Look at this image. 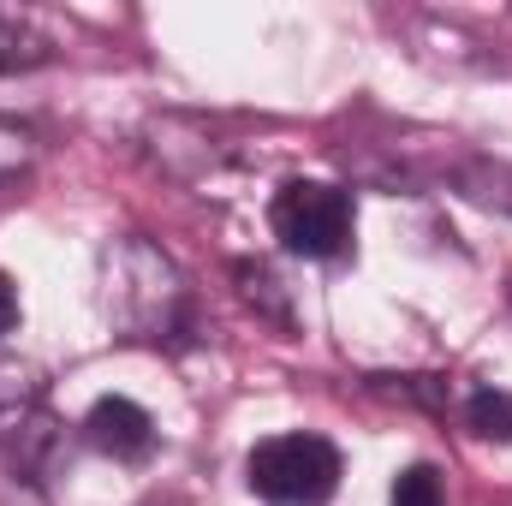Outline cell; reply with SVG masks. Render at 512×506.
Masks as SVG:
<instances>
[{
	"mask_svg": "<svg viewBox=\"0 0 512 506\" xmlns=\"http://www.w3.org/2000/svg\"><path fill=\"white\" fill-rule=\"evenodd\" d=\"M102 304L108 322L137 346H167L185 352L197 340V292L179 274V262L155 251L149 239H114L102 251Z\"/></svg>",
	"mask_w": 512,
	"mask_h": 506,
	"instance_id": "6da1fadb",
	"label": "cell"
},
{
	"mask_svg": "<svg viewBox=\"0 0 512 506\" xmlns=\"http://www.w3.org/2000/svg\"><path fill=\"white\" fill-rule=\"evenodd\" d=\"M245 477L274 506H328L340 489V447L328 435H268L251 447Z\"/></svg>",
	"mask_w": 512,
	"mask_h": 506,
	"instance_id": "7a4b0ae2",
	"label": "cell"
},
{
	"mask_svg": "<svg viewBox=\"0 0 512 506\" xmlns=\"http://www.w3.org/2000/svg\"><path fill=\"white\" fill-rule=\"evenodd\" d=\"M268 227L292 256L334 262L352 245V197L328 179H286L268 203Z\"/></svg>",
	"mask_w": 512,
	"mask_h": 506,
	"instance_id": "3957f363",
	"label": "cell"
},
{
	"mask_svg": "<svg viewBox=\"0 0 512 506\" xmlns=\"http://www.w3.org/2000/svg\"><path fill=\"white\" fill-rule=\"evenodd\" d=\"M42 399H48L42 364L0 352V447L12 453L18 471H42V453L54 447V417Z\"/></svg>",
	"mask_w": 512,
	"mask_h": 506,
	"instance_id": "277c9868",
	"label": "cell"
},
{
	"mask_svg": "<svg viewBox=\"0 0 512 506\" xmlns=\"http://www.w3.org/2000/svg\"><path fill=\"white\" fill-rule=\"evenodd\" d=\"M84 435H90V447L108 453V459H143V453L155 447V417H149L137 399H126V393H108V399L90 405Z\"/></svg>",
	"mask_w": 512,
	"mask_h": 506,
	"instance_id": "5b68a950",
	"label": "cell"
},
{
	"mask_svg": "<svg viewBox=\"0 0 512 506\" xmlns=\"http://www.w3.org/2000/svg\"><path fill=\"white\" fill-rule=\"evenodd\" d=\"M48 60H54V36L24 12H0V78L48 66Z\"/></svg>",
	"mask_w": 512,
	"mask_h": 506,
	"instance_id": "8992f818",
	"label": "cell"
},
{
	"mask_svg": "<svg viewBox=\"0 0 512 506\" xmlns=\"http://www.w3.org/2000/svg\"><path fill=\"white\" fill-rule=\"evenodd\" d=\"M465 429L477 435V441H512V393L507 387H477L471 399H465Z\"/></svg>",
	"mask_w": 512,
	"mask_h": 506,
	"instance_id": "52a82bcc",
	"label": "cell"
},
{
	"mask_svg": "<svg viewBox=\"0 0 512 506\" xmlns=\"http://www.w3.org/2000/svg\"><path fill=\"white\" fill-rule=\"evenodd\" d=\"M233 274H239V292H245V304H251V310H262V316H268V322H280V328L292 322V304H286L280 280H274L262 262H239Z\"/></svg>",
	"mask_w": 512,
	"mask_h": 506,
	"instance_id": "ba28073f",
	"label": "cell"
},
{
	"mask_svg": "<svg viewBox=\"0 0 512 506\" xmlns=\"http://www.w3.org/2000/svg\"><path fill=\"white\" fill-rule=\"evenodd\" d=\"M387 506H447V489H441L435 465H411V471H399Z\"/></svg>",
	"mask_w": 512,
	"mask_h": 506,
	"instance_id": "9c48e42d",
	"label": "cell"
},
{
	"mask_svg": "<svg viewBox=\"0 0 512 506\" xmlns=\"http://www.w3.org/2000/svg\"><path fill=\"white\" fill-rule=\"evenodd\" d=\"M24 167H30V137H24L18 126H6V120H0V191H6Z\"/></svg>",
	"mask_w": 512,
	"mask_h": 506,
	"instance_id": "30bf717a",
	"label": "cell"
},
{
	"mask_svg": "<svg viewBox=\"0 0 512 506\" xmlns=\"http://www.w3.org/2000/svg\"><path fill=\"white\" fill-rule=\"evenodd\" d=\"M12 328H18V286L0 274V340H6Z\"/></svg>",
	"mask_w": 512,
	"mask_h": 506,
	"instance_id": "8fae6325",
	"label": "cell"
}]
</instances>
